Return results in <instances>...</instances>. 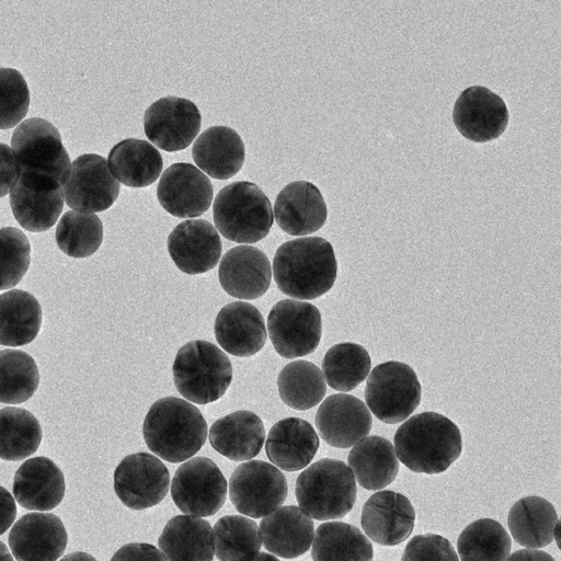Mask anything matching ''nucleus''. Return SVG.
Masks as SVG:
<instances>
[{
	"label": "nucleus",
	"instance_id": "1",
	"mask_svg": "<svg viewBox=\"0 0 561 561\" xmlns=\"http://www.w3.org/2000/svg\"><path fill=\"white\" fill-rule=\"evenodd\" d=\"M336 274L334 250L320 237L287 241L273 259V275L278 289L300 300L316 299L329 291Z\"/></svg>",
	"mask_w": 561,
	"mask_h": 561
},
{
	"label": "nucleus",
	"instance_id": "2",
	"mask_svg": "<svg viewBox=\"0 0 561 561\" xmlns=\"http://www.w3.org/2000/svg\"><path fill=\"white\" fill-rule=\"evenodd\" d=\"M396 456L410 470L437 474L458 459L462 439L458 426L436 412L411 416L397 430Z\"/></svg>",
	"mask_w": 561,
	"mask_h": 561
},
{
	"label": "nucleus",
	"instance_id": "3",
	"mask_svg": "<svg viewBox=\"0 0 561 561\" xmlns=\"http://www.w3.org/2000/svg\"><path fill=\"white\" fill-rule=\"evenodd\" d=\"M142 435L147 447L161 459L176 463L194 456L207 438V423L186 400L165 397L148 410Z\"/></svg>",
	"mask_w": 561,
	"mask_h": 561
},
{
	"label": "nucleus",
	"instance_id": "4",
	"mask_svg": "<svg viewBox=\"0 0 561 561\" xmlns=\"http://www.w3.org/2000/svg\"><path fill=\"white\" fill-rule=\"evenodd\" d=\"M356 492L350 467L331 458L320 459L306 468L295 486L299 508L318 520L344 517L355 504Z\"/></svg>",
	"mask_w": 561,
	"mask_h": 561
},
{
	"label": "nucleus",
	"instance_id": "5",
	"mask_svg": "<svg viewBox=\"0 0 561 561\" xmlns=\"http://www.w3.org/2000/svg\"><path fill=\"white\" fill-rule=\"evenodd\" d=\"M172 376L183 398L207 404L225 394L232 380V366L218 346L208 341L194 340L176 353Z\"/></svg>",
	"mask_w": 561,
	"mask_h": 561
},
{
	"label": "nucleus",
	"instance_id": "6",
	"mask_svg": "<svg viewBox=\"0 0 561 561\" xmlns=\"http://www.w3.org/2000/svg\"><path fill=\"white\" fill-rule=\"evenodd\" d=\"M213 215L218 231L238 243L262 240L274 220L267 196L256 184L247 181L221 188L215 197Z\"/></svg>",
	"mask_w": 561,
	"mask_h": 561
},
{
	"label": "nucleus",
	"instance_id": "7",
	"mask_svg": "<svg viewBox=\"0 0 561 561\" xmlns=\"http://www.w3.org/2000/svg\"><path fill=\"white\" fill-rule=\"evenodd\" d=\"M422 388L415 371L401 362L377 365L366 381L367 408L387 424L408 419L420 404Z\"/></svg>",
	"mask_w": 561,
	"mask_h": 561
},
{
	"label": "nucleus",
	"instance_id": "8",
	"mask_svg": "<svg viewBox=\"0 0 561 561\" xmlns=\"http://www.w3.org/2000/svg\"><path fill=\"white\" fill-rule=\"evenodd\" d=\"M11 150L21 172L51 176L61 185L70 171V158L58 129L41 117L18 125L11 138Z\"/></svg>",
	"mask_w": 561,
	"mask_h": 561
},
{
	"label": "nucleus",
	"instance_id": "9",
	"mask_svg": "<svg viewBox=\"0 0 561 561\" xmlns=\"http://www.w3.org/2000/svg\"><path fill=\"white\" fill-rule=\"evenodd\" d=\"M288 485L277 467L263 460L239 465L229 479V497L236 510L249 517H265L286 500Z\"/></svg>",
	"mask_w": 561,
	"mask_h": 561
},
{
	"label": "nucleus",
	"instance_id": "10",
	"mask_svg": "<svg viewBox=\"0 0 561 561\" xmlns=\"http://www.w3.org/2000/svg\"><path fill=\"white\" fill-rule=\"evenodd\" d=\"M171 496L185 515L211 516L226 502L227 481L211 459L195 457L176 469L171 481Z\"/></svg>",
	"mask_w": 561,
	"mask_h": 561
},
{
	"label": "nucleus",
	"instance_id": "11",
	"mask_svg": "<svg viewBox=\"0 0 561 561\" xmlns=\"http://www.w3.org/2000/svg\"><path fill=\"white\" fill-rule=\"evenodd\" d=\"M267 332L275 351L285 358L311 354L321 340L319 309L296 299L276 302L267 317Z\"/></svg>",
	"mask_w": 561,
	"mask_h": 561
},
{
	"label": "nucleus",
	"instance_id": "12",
	"mask_svg": "<svg viewBox=\"0 0 561 561\" xmlns=\"http://www.w3.org/2000/svg\"><path fill=\"white\" fill-rule=\"evenodd\" d=\"M10 205L21 227L32 232L46 231L64 208L62 185L51 176L21 172L10 191Z\"/></svg>",
	"mask_w": 561,
	"mask_h": 561
},
{
	"label": "nucleus",
	"instance_id": "13",
	"mask_svg": "<svg viewBox=\"0 0 561 561\" xmlns=\"http://www.w3.org/2000/svg\"><path fill=\"white\" fill-rule=\"evenodd\" d=\"M169 486L168 468L149 453L126 456L114 471V491L130 510L141 511L159 504L167 496Z\"/></svg>",
	"mask_w": 561,
	"mask_h": 561
},
{
	"label": "nucleus",
	"instance_id": "14",
	"mask_svg": "<svg viewBox=\"0 0 561 561\" xmlns=\"http://www.w3.org/2000/svg\"><path fill=\"white\" fill-rule=\"evenodd\" d=\"M62 192L70 208L92 214L113 205L119 193V183L102 156L85 153L71 163Z\"/></svg>",
	"mask_w": 561,
	"mask_h": 561
},
{
	"label": "nucleus",
	"instance_id": "15",
	"mask_svg": "<svg viewBox=\"0 0 561 561\" xmlns=\"http://www.w3.org/2000/svg\"><path fill=\"white\" fill-rule=\"evenodd\" d=\"M202 116L190 100L165 96L153 102L145 112L144 129L147 138L165 151L183 150L197 136Z\"/></svg>",
	"mask_w": 561,
	"mask_h": 561
},
{
	"label": "nucleus",
	"instance_id": "16",
	"mask_svg": "<svg viewBox=\"0 0 561 561\" xmlns=\"http://www.w3.org/2000/svg\"><path fill=\"white\" fill-rule=\"evenodd\" d=\"M508 118L503 99L481 85L463 90L453 110L456 128L465 138L474 142H486L501 136Z\"/></svg>",
	"mask_w": 561,
	"mask_h": 561
},
{
	"label": "nucleus",
	"instance_id": "17",
	"mask_svg": "<svg viewBox=\"0 0 561 561\" xmlns=\"http://www.w3.org/2000/svg\"><path fill=\"white\" fill-rule=\"evenodd\" d=\"M214 190L208 176L197 167L178 162L161 175L157 197L172 216L192 218L203 215L210 206Z\"/></svg>",
	"mask_w": 561,
	"mask_h": 561
},
{
	"label": "nucleus",
	"instance_id": "18",
	"mask_svg": "<svg viewBox=\"0 0 561 561\" xmlns=\"http://www.w3.org/2000/svg\"><path fill=\"white\" fill-rule=\"evenodd\" d=\"M9 547L18 561H57L68 535L61 519L51 513H27L12 526Z\"/></svg>",
	"mask_w": 561,
	"mask_h": 561
},
{
	"label": "nucleus",
	"instance_id": "19",
	"mask_svg": "<svg viewBox=\"0 0 561 561\" xmlns=\"http://www.w3.org/2000/svg\"><path fill=\"white\" fill-rule=\"evenodd\" d=\"M314 422L327 444L348 448L369 434L373 417L367 405L358 398L335 393L320 404Z\"/></svg>",
	"mask_w": 561,
	"mask_h": 561
},
{
	"label": "nucleus",
	"instance_id": "20",
	"mask_svg": "<svg viewBox=\"0 0 561 561\" xmlns=\"http://www.w3.org/2000/svg\"><path fill=\"white\" fill-rule=\"evenodd\" d=\"M168 251L176 267L188 275L214 268L221 255L217 229L205 219L179 224L168 237Z\"/></svg>",
	"mask_w": 561,
	"mask_h": 561
},
{
	"label": "nucleus",
	"instance_id": "21",
	"mask_svg": "<svg viewBox=\"0 0 561 561\" xmlns=\"http://www.w3.org/2000/svg\"><path fill=\"white\" fill-rule=\"evenodd\" d=\"M415 520L414 508L407 496L386 490L374 493L364 504L360 525L373 541L396 546L411 535Z\"/></svg>",
	"mask_w": 561,
	"mask_h": 561
},
{
	"label": "nucleus",
	"instance_id": "22",
	"mask_svg": "<svg viewBox=\"0 0 561 561\" xmlns=\"http://www.w3.org/2000/svg\"><path fill=\"white\" fill-rule=\"evenodd\" d=\"M218 278L230 296L252 300L263 296L270 288L272 267L263 251L251 245H238L221 257Z\"/></svg>",
	"mask_w": 561,
	"mask_h": 561
},
{
	"label": "nucleus",
	"instance_id": "23",
	"mask_svg": "<svg viewBox=\"0 0 561 561\" xmlns=\"http://www.w3.org/2000/svg\"><path fill=\"white\" fill-rule=\"evenodd\" d=\"M274 217L279 228L290 236H306L325 222L328 209L320 190L307 181L287 184L277 195Z\"/></svg>",
	"mask_w": 561,
	"mask_h": 561
},
{
	"label": "nucleus",
	"instance_id": "24",
	"mask_svg": "<svg viewBox=\"0 0 561 561\" xmlns=\"http://www.w3.org/2000/svg\"><path fill=\"white\" fill-rule=\"evenodd\" d=\"M214 332L227 353L247 357L256 354L266 341V327L259 309L244 301H233L218 312Z\"/></svg>",
	"mask_w": 561,
	"mask_h": 561
},
{
	"label": "nucleus",
	"instance_id": "25",
	"mask_svg": "<svg viewBox=\"0 0 561 561\" xmlns=\"http://www.w3.org/2000/svg\"><path fill=\"white\" fill-rule=\"evenodd\" d=\"M66 490L61 469L47 457L25 460L12 484L14 500L26 510L49 511L64 499Z\"/></svg>",
	"mask_w": 561,
	"mask_h": 561
},
{
	"label": "nucleus",
	"instance_id": "26",
	"mask_svg": "<svg viewBox=\"0 0 561 561\" xmlns=\"http://www.w3.org/2000/svg\"><path fill=\"white\" fill-rule=\"evenodd\" d=\"M319 448V437L312 425L299 417H286L276 422L265 442L268 459L285 471H298L307 467Z\"/></svg>",
	"mask_w": 561,
	"mask_h": 561
},
{
	"label": "nucleus",
	"instance_id": "27",
	"mask_svg": "<svg viewBox=\"0 0 561 561\" xmlns=\"http://www.w3.org/2000/svg\"><path fill=\"white\" fill-rule=\"evenodd\" d=\"M264 548L276 557L297 558L311 547L313 522L298 506L276 508L260 523Z\"/></svg>",
	"mask_w": 561,
	"mask_h": 561
},
{
	"label": "nucleus",
	"instance_id": "28",
	"mask_svg": "<svg viewBox=\"0 0 561 561\" xmlns=\"http://www.w3.org/2000/svg\"><path fill=\"white\" fill-rule=\"evenodd\" d=\"M211 447L233 461L250 460L259 455L265 442V428L255 413L240 410L213 423L208 434Z\"/></svg>",
	"mask_w": 561,
	"mask_h": 561
},
{
	"label": "nucleus",
	"instance_id": "29",
	"mask_svg": "<svg viewBox=\"0 0 561 561\" xmlns=\"http://www.w3.org/2000/svg\"><path fill=\"white\" fill-rule=\"evenodd\" d=\"M192 157L196 165L207 175L227 180L242 168L245 151L238 133L227 126H213L194 141Z\"/></svg>",
	"mask_w": 561,
	"mask_h": 561
},
{
	"label": "nucleus",
	"instance_id": "30",
	"mask_svg": "<svg viewBox=\"0 0 561 561\" xmlns=\"http://www.w3.org/2000/svg\"><path fill=\"white\" fill-rule=\"evenodd\" d=\"M158 546L168 561H213L215 554L210 524L192 515L169 519L159 536Z\"/></svg>",
	"mask_w": 561,
	"mask_h": 561
},
{
	"label": "nucleus",
	"instance_id": "31",
	"mask_svg": "<svg viewBox=\"0 0 561 561\" xmlns=\"http://www.w3.org/2000/svg\"><path fill=\"white\" fill-rule=\"evenodd\" d=\"M107 165L112 175L126 186L145 187L158 180L163 160L147 140L128 138L111 149Z\"/></svg>",
	"mask_w": 561,
	"mask_h": 561
},
{
	"label": "nucleus",
	"instance_id": "32",
	"mask_svg": "<svg viewBox=\"0 0 561 561\" xmlns=\"http://www.w3.org/2000/svg\"><path fill=\"white\" fill-rule=\"evenodd\" d=\"M347 461L358 484L371 491L389 485L399 471L393 445L380 436H368L357 442Z\"/></svg>",
	"mask_w": 561,
	"mask_h": 561
},
{
	"label": "nucleus",
	"instance_id": "33",
	"mask_svg": "<svg viewBox=\"0 0 561 561\" xmlns=\"http://www.w3.org/2000/svg\"><path fill=\"white\" fill-rule=\"evenodd\" d=\"M553 505L543 497L530 495L514 503L507 524L514 540L526 548H543L553 541L558 522Z\"/></svg>",
	"mask_w": 561,
	"mask_h": 561
},
{
	"label": "nucleus",
	"instance_id": "34",
	"mask_svg": "<svg viewBox=\"0 0 561 561\" xmlns=\"http://www.w3.org/2000/svg\"><path fill=\"white\" fill-rule=\"evenodd\" d=\"M43 319L38 300L30 293L12 289L0 295V345L22 346L38 334Z\"/></svg>",
	"mask_w": 561,
	"mask_h": 561
},
{
	"label": "nucleus",
	"instance_id": "35",
	"mask_svg": "<svg viewBox=\"0 0 561 561\" xmlns=\"http://www.w3.org/2000/svg\"><path fill=\"white\" fill-rule=\"evenodd\" d=\"M313 561H371L373 545L353 525L343 522L321 524L313 536Z\"/></svg>",
	"mask_w": 561,
	"mask_h": 561
},
{
	"label": "nucleus",
	"instance_id": "36",
	"mask_svg": "<svg viewBox=\"0 0 561 561\" xmlns=\"http://www.w3.org/2000/svg\"><path fill=\"white\" fill-rule=\"evenodd\" d=\"M277 388L282 401L296 410L316 407L327 392L321 369L302 359L290 362L280 370Z\"/></svg>",
	"mask_w": 561,
	"mask_h": 561
},
{
	"label": "nucleus",
	"instance_id": "37",
	"mask_svg": "<svg viewBox=\"0 0 561 561\" xmlns=\"http://www.w3.org/2000/svg\"><path fill=\"white\" fill-rule=\"evenodd\" d=\"M42 437L41 424L30 411L13 407L0 410L1 459H25L37 450Z\"/></svg>",
	"mask_w": 561,
	"mask_h": 561
},
{
	"label": "nucleus",
	"instance_id": "38",
	"mask_svg": "<svg viewBox=\"0 0 561 561\" xmlns=\"http://www.w3.org/2000/svg\"><path fill=\"white\" fill-rule=\"evenodd\" d=\"M511 538L505 528L491 518H480L459 535L457 551L461 561H506Z\"/></svg>",
	"mask_w": 561,
	"mask_h": 561
},
{
	"label": "nucleus",
	"instance_id": "39",
	"mask_svg": "<svg viewBox=\"0 0 561 561\" xmlns=\"http://www.w3.org/2000/svg\"><path fill=\"white\" fill-rule=\"evenodd\" d=\"M213 535L215 554L219 561H243L260 552L262 547L257 524L241 515L219 518Z\"/></svg>",
	"mask_w": 561,
	"mask_h": 561
},
{
	"label": "nucleus",
	"instance_id": "40",
	"mask_svg": "<svg viewBox=\"0 0 561 561\" xmlns=\"http://www.w3.org/2000/svg\"><path fill=\"white\" fill-rule=\"evenodd\" d=\"M370 366L368 352L359 344L346 342L329 348L322 360V374L331 388L346 392L366 379Z\"/></svg>",
	"mask_w": 561,
	"mask_h": 561
},
{
	"label": "nucleus",
	"instance_id": "41",
	"mask_svg": "<svg viewBox=\"0 0 561 561\" xmlns=\"http://www.w3.org/2000/svg\"><path fill=\"white\" fill-rule=\"evenodd\" d=\"M39 383L34 358L24 351H0V402L20 404L28 400Z\"/></svg>",
	"mask_w": 561,
	"mask_h": 561
},
{
	"label": "nucleus",
	"instance_id": "42",
	"mask_svg": "<svg viewBox=\"0 0 561 561\" xmlns=\"http://www.w3.org/2000/svg\"><path fill=\"white\" fill-rule=\"evenodd\" d=\"M55 239L58 248L68 256L87 257L100 248L103 225L94 214L70 210L59 220Z\"/></svg>",
	"mask_w": 561,
	"mask_h": 561
},
{
	"label": "nucleus",
	"instance_id": "43",
	"mask_svg": "<svg viewBox=\"0 0 561 561\" xmlns=\"http://www.w3.org/2000/svg\"><path fill=\"white\" fill-rule=\"evenodd\" d=\"M31 263V245L26 236L14 227L0 229V290L18 285Z\"/></svg>",
	"mask_w": 561,
	"mask_h": 561
},
{
	"label": "nucleus",
	"instance_id": "44",
	"mask_svg": "<svg viewBox=\"0 0 561 561\" xmlns=\"http://www.w3.org/2000/svg\"><path fill=\"white\" fill-rule=\"evenodd\" d=\"M30 91L20 71L0 68V129L12 128L27 114Z\"/></svg>",
	"mask_w": 561,
	"mask_h": 561
},
{
	"label": "nucleus",
	"instance_id": "45",
	"mask_svg": "<svg viewBox=\"0 0 561 561\" xmlns=\"http://www.w3.org/2000/svg\"><path fill=\"white\" fill-rule=\"evenodd\" d=\"M401 561H459L449 540L440 535L414 536L405 546Z\"/></svg>",
	"mask_w": 561,
	"mask_h": 561
},
{
	"label": "nucleus",
	"instance_id": "46",
	"mask_svg": "<svg viewBox=\"0 0 561 561\" xmlns=\"http://www.w3.org/2000/svg\"><path fill=\"white\" fill-rule=\"evenodd\" d=\"M111 561H168L154 546L145 542H130L122 546Z\"/></svg>",
	"mask_w": 561,
	"mask_h": 561
},
{
	"label": "nucleus",
	"instance_id": "47",
	"mask_svg": "<svg viewBox=\"0 0 561 561\" xmlns=\"http://www.w3.org/2000/svg\"><path fill=\"white\" fill-rule=\"evenodd\" d=\"M20 173L21 169L11 147L0 142V197L11 191Z\"/></svg>",
	"mask_w": 561,
	"mask_h": 561
},
{
	"label": "nucleus",
	"instance_id": "48",
	"mask_svg": "<svg viewBox=\"0 0 561 561\" xmlns=\"http://www.w3.org/2000/svg\"><path fill=\"white\" fill-rule=\"evenodd\" d=\"M16 516V504L11 493L0 485V535L13 524Z\"/></svg>",
	"mask_w": 561,
	"mask_h": 561
},
{
	"label": "nucleus",
	"instance_id": "49",
	"mask_svg": "<svg viewBox=\"0 0 561 561\" xmlns=\"http://www.w3.org/2000/svg\"><path fill=\"white\" fill-rule=\"evenodd\" d=\"M506 561H556L552 556L541 550L520 549L514 552Z\"/></svg>",
	"mask_w": 561,
	"mask_h": 561
},
{
	"label": "nucleus",
	"instance_id": "50",
	"mask_svg": "<svg viewBox=\"0 0 561 561\" xmlns=\"http://www.w3.org/2000/svg\"><path fill=\"white\" fill-rule=\"evenodd\" d=\"M59 561H96V559L87 552L78 551L66 554Z\"/></svg>",
	"mask_w": 561,
	"mask_h": 561
},
{
	"label": "nucleus",
	"instance_id": "51",
	"mask_svg": "<svg viewBox=\"0 0 561 561\" xmlns=\"http://www.w3.org/2000/svg\"><path fill=\"white\" fill-rule=\"evenodd\" d=\"M243 561H279V560L273 554L265 553V552H257L254 556H252Z\"/></svg>",
	"mask_w": 561,
	"mask_h": 561
},
{
	"label": "nucleus",
	"instance_id": "52",
	"mask_svg": "<svg viewBox=\"0 0 561 561\" xmlns=\"http://www.w3.org/2000/svg\"><path fill=\"white\" fill-rule=\"evenodd\" d=\"M0 561H13V557L2 541H0Z\"/></svg>",
	"mask_w": 561,
	"mask_h": 561
}]
</instances>
